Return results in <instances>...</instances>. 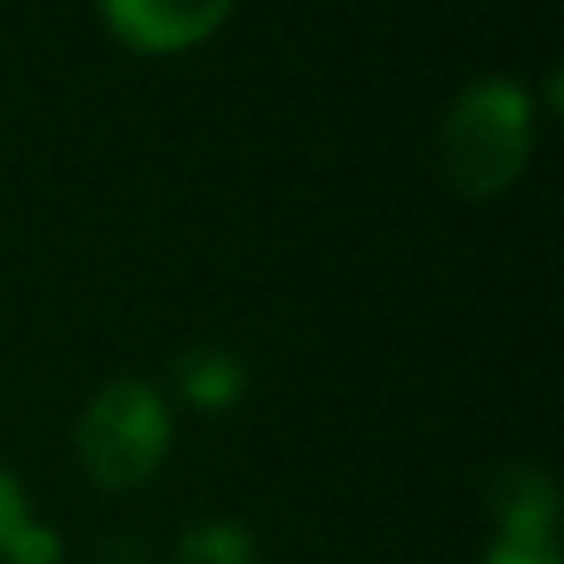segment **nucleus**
I'll use <instances>...</instances> for the list:
<instances>
[{"label":"nucleus","mask_w":564,"mask_h":564,"mask_svg":"<svg viewBox=\"0 0 564 564\" xmlns=\"http://www.w3.org/2000/svg\"><path fill=\"white\" fill-rule=\"evenodd\" d=\"M535 154V95L506 75L476 79L441 119V174L460 198H500Z\"/></svg>","instance_id":"1"},{"label":"nucleus","mask_w":564,"mask_h":564,"mask_svg":"<svg viewBox=\"0 0 564 564\" xmlns=\"http://www.w3.org/2000/svg\"><path fill=\"white\" fill-rule=\"evenodd\" d=\"M174 446V416L159 387L115 377L89 397L75 426V456L85 476L105 490H134L159 476Z\"/></svg>","instance_id":"2"},{"label":"nucleus","mask_w":564,"mask_h":564,"mask_svg":"<svg viewBox=\"0 0 564 564\" xmlns=\"http://www.w3.org/2000/svg\"><path fill=\"white\" fill-rule=\"evenodd\" d=\"M238 0H99L109 35L139 55H178L228 25Z\"/></svg>","instance_id":"3"},{"label":"nucleus","mask_w":564,"mask_h":564,"mask_svg":"<svg viewBox=\"0 0 564 564\" xmlns=\"http://www.w3.org/2000/svg\"><path fill=\"white\" fill-rule=\"evenodd\" d=\"M490 510L500 520V535L520 540H555L560 520V496L555 480L535 466H506L490 480Z\"/></svg>","instance_id":"4"},{"label":"nucleus","mask_w":564,"mask_h":564,"mask_svg":"<svg viewBox=\"0 0 564 564\" xmlns=\"http://www.w3.org/2000/svg\"><path fill=\"white\" fill-rule=\"evenodd\" d=\"M178 391H184V401L198 411H228L248 391V371L234 351L198 347L178 361Z\"/></svg>","instance_id":"5"},{"label":"nucleus","mask_w":564,"mask_h":564,"mask_svg":"<svg viewBox=\"0 0 564 564\" xmlns=\"http://www.w3.org/2000/svg\"><path fill=\"white\" fill-rule=\"evenodd\" d=\"M174 564H258V540L238 520H198L178 535Z\"/></svg>","instance_id":"6"},{"label":"nucleus","mask_w":564,"mask_h":564,"mask_svg":"<svg viewBox=\"0 0 564 564\" xmlns=\"http://www.w3.org/2000/svg\"><path fill=\"white\" fill-rule=\"evenodd\" d=\"M6 564H59L65 560V540H59L55 525H40L35 516L20 525V535L6 545Z\"/></svg>","instance_id":"7"},{"label":"nucleus","mask_w":564,"mask_h":564,"mask_svg":"<svg viewBox=\"0 0 564 564\" xmlns=\"http://www.w3.org/2000/svg\"><path fill=\"white\" fill-rule=\"evenodd\" d=\"M480 564H560L555 540H520V535H496Z\"/></svg>","instance_id":"8"},{"label":"nucleus","mask_w":564,"mask_h":564,"mask_svg":"<svg viewBox=\"0 0 564 564\" xmlns=\"http://www.w3.org/2000/svg\"><path fill=\"white\" fill-rule=\"evenodd\" d=\"M25 520H30L25 486H20V480L0 466V555H6V545L20 535V525H25Z\"/></svg>","instance_id":"9"}]
</instances>
